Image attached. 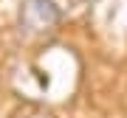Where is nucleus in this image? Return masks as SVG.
I'll return each instance as SVG.
<instances>
[{
    "instance_id": "1",
    "label": "nucleus",
    "mask_w": 127,
    "mask_h": 118,
    "mask_svg": "<svg viewBox=\"0 0 127 118\" xmlns=\"http://www.w3.org/2000/svg\"><path fill=\"white\" fill-rule=\"evenodd\" d=\"M62 23V9L57 0H23L17 14V28L26 39L51 37Z\"/></svg>"
},
{
    "instance_id": "2",
    "label": "nucleus",
    "mask_w": 127,
    "mask_h": 118,
    "mask_svg": "<svg viewBox=\"0 0 127 118\" xmlns=\"http://www.w3.org/2000/svg\"><path fill=\"white\" fill-rule=\"evenodd\" d=\"M23 118H54V115L45 113V110H31V113H26Z\"/></svg>"
}]
</instances>
